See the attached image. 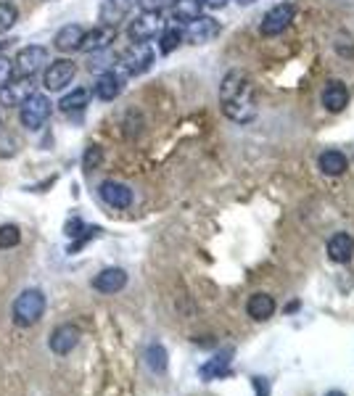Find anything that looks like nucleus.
I'll return each mask as SVG.
<instances>
[{
	"instance_id": "obj_17",
	"label": "nucleus",
	"mask_w": 354,
	"mask_h": 396,
	"mask_svg": "<svg viewBox=\"0 0 354 396\" xmlns=\"http://www.w3.org/2000/svg\"><path fill=\"white\" fill-rule=\"evenodd\" d=\"M346 103H349V88L338 80L328 82L326 88H323V106H326V111L338 114V111L346 108Z\"/></svg>"
},
{
	"instance_id": "obj_9",
	"label": "nucleus",
	"mask_w": 354,
	"mask_h": 396,
	"mask_svg": "<svg viewBox=\"0 0 354 396\" xmlns=\"http://www.w3.org/2000/svg\"><path fill=\"white\" fill-rule=\"evenodd\" d=\"M80 338H82V330L77 328V325H74V323H61V325H56L53 330H51V335H48V346H51V351H53V354L64 357V354H69V351L77 349Z\"/></svg>"
},
{
	"instance_id": "obj_5",
	"label": "nucleus",
	"mask_w": 354,
	"mask_h": 396,
	"mask_svg": "<svg viewBox=\"0 0 354 396\" xmlns=\"http://www.w3.org/2000/svg\"><path fill=\"white\" fill-rule=\"evenodd\" d=\"M48 63V48L43 46H27L21 48L14 58V80H29L37 72H43V66Z\"/></svg>"
},
{
	"instance_id": "obj_29",
	"label": "nucleus",
	"mask_w": 354,
	"mask_h": 396,
	"mask_svg": "<svg viewBox=\"0 0 354 396\" xmlns=\"http://www.w3.org/2000/svg\"><path fill=\"white\" fill-rule=\"evenodd\" d=\"M172 0H137V9L148 11V14H162L164 9H170Z\"/></svg>"
},
{
	"instance_id": "obj_7",
	"label": "nucleus",
	"mask_w": 354,
	"mask_h": 396,
	"mask_svg": "<svg viewBox=\"0 0 354 396\" xmlns=\"http://www.w3.org/2000/svg\"><path fill=\"white\" fill-rule=\"evenodd\" d=\"M296 16V9L291 6V3H278L273 9L267 11L262 16V24H259V32L264 37H275V35H283L286 29L291 27V21Z\"/></svg>"
},
{
	"instance_id": "obj_32",
	"label": "nucleus",
	"mask_w": 354,
	"mask_h": 396,
	"mask_svg": "<svg viewBox=\"0 0 354 396\" xmlns=\"http://www.w3.org/2000/svg\"><path fill=\"white\" fill-rule=\"evenodd\" d=\"M238 3H241V6H254L256 0H238Z\"/></svg>"
},
{
	"instance_id": "obj_6",
	"label": "nucleus",
	"mask_w": 354,
	"mask_h": 396,
	"mask_svg": "<svg viewBox=\"0 0 354 396\" xmlns=\"http://www.w3.org/2000/svg\"><path fill=\"white\" fill-rule=\"evenodd\" d=\"M74 77H77V63L72 58H56V61H48L43 85L48 93H61L66 85H72Z\"/></svg>"
},
{
	"instance_id": "obj_18",
	"label": "nucleus",
	"mask_w": 354,
	"mask_h": 396,
	"mask_svg": "<svg viewBox=\"0 0 354 396\" xmlns=\"http://www.w3.org/2000/svg\"><path fill=\"white\" fill-rule=\"evenodd\" d=\"M82 37H85V27L82 24H66V27H61L56 32L53 46L61 53H74V51H80Z\"/></svg>"
},
{
	"instance_id": "obj_24",
	"label": "nucleus",
	"mask_w": 354,
	"mask_h": 396,
	"mask_svg": "<svg viewBox=\"0 0 354 396\" xmlns=\"http://www.w3.org/2000/svg\"><path fill=\"white\" fill-rule=\"evenodd\" d=\"M182 43V29L180 27H164L159 32V51L164 56H170L172 51H177V46Z\"/></svg>"
},
{
	"instance_id": "obj_31",
	"label": "nucleus",
	"mask_w": 354,
	"mask_h": 396,
	"mask_svg": "<svg viewBox=\"0 0 354 396\" xmlns=\"http://www.w3.org/2000/svg\"><path fill=\"white\" fill-rule=\"evenodd\" d=\"M201 3H204V6H209V9H222L227 0H201Z\"/></svg>"
},
{
	"instance_id": "obj_27",
	"label": "nucleus",
	"mask_w": 354,
	"mask_h": 396,
	"mask_svg": "<svg viewBox=\"0 0 354 396\" xmlns=\"http://www.w3.org/2000/svg\"><path fill=\"white\" fill-rule=\"evenodd\" d=\"M103 162V148L100 145H88L85 153H82V170L85 172H95Z\"/></svg>"
},
{
	"instance_id": "obj_11",
	"label": "nucleus",
	"mask_w": 354,
	"mask_h": 396,
	"mask_svg": "<svg viewBox=\"0 0 354 396\" xmlns=\"http://www.w3.org/2000/svg\"><path fill=\"white\" fill-rule=\"evenodd\" d=\"M217 35H219V21L212 16L193 19V21H188L185 32H182V37H185L188 43H193V46H207V43H212Z\"/></svg>"
},
{
	"instance_id": "obj_25",
	"label": "nucleus",
	"mask_w": 354,
	"mask_h": 396,
	"mask_svg": "<svg viewBox=\"0 0 354 396\" xmlns=\"http://www.w3.org/2000/svg\"><path fill=\"white\" fill-rule=\"evenodd\" d=\"M16 21H19V9L14 3H6V0H3V3H0V35L11 32Z\"/></svg>"
},
{
	"instance_id": "obj_10",
	"label": "nucleus",
	"mask_w": 354,
	"mask_h": 396,
	"mask_svg": "<svg viewBox=\"0 0 354 396\" xmlns=\"http://www.w3.org/2000/svg\"><path fill=\"white\" fill-rule=\"evenodd\" d=\"M98 196L100 201L111 209H130L132 207V188L125 185V182L119 180H103L98 185Z\"/></svg>"
},
{
	"instance_id": "obj_16",
	"label": "nucleus",
	"mask_w": 354,
	"mask_h": 396,
	"mask_svg": "<svg viewBox=\"0 0 354 396\" xmlns=\"http://www.w3.org/2000/svg\"><path fill=\"white\" fill-rule=\"evenodd\" d=\"M354 256V238L349 233H333L328 238V259L346 264Z\"/></svg>"
},
{
	"instance_id": "obj_26",
	"label": "nucleus",
	"mask_w": 354,
	"mask_h": 396,
	"mask_svg": "<svg viewBox=\"0 0 354 396\" xmlns=\"http://www.w3.org/2000/svg\"><path fill=\"white\" fill-rule=\"evenodd\" d=\"M21 244V230L16 225H0V249L6 251V249H16Z\"/></svg>"
},
{
	"instance_id": "obj_30",
	"label": "nucleus",
	"mask_w": 354,
	"mask_h": 396,
	"mask_svg": "<svg viewBox=\"0 0 354 396\" xmlns=\"http://www.w3.org/2000/svg\"><path fill=\"white\" fill-rule=\"evenodd\" d=\"M254 380L256 396H270V380L267 378H251Z\"/></svg>"
},
{
	"instance_id": "obj_8",
	"label": "nucleus",
	"mask_w": 354,
	"mask_h": 396,
	"mask_svg": "<svg viewBox=\"0 0 354 396\" xmlns=\"http://www.w3.org/2000/svg\"><path fill=\"white\" fill-rule=\"evenodd\" d=\"M164 29V21L159 14H148V11H140L127 27V35L132 43H151L159 32Z\"/></svg>"
},
{
	"instance_id": "obj_33",
	"label": "nucleus",
	"mask_w": 354,
	"mask_h": 396,
	"mask_svg": "<svg viewBox=\"0 0 354 396\" xmlns=\"http://www.w3.org/2000/svg\"><path fill=\"white\" fill-rule=\"evenodd\" d=\"M326 396H346V394H344V391H328Z\"/></svg>"
},
{
	"instance_id": "obj_22",
	"label": "nucleus",
	"mask_w": 354,
	"mask_h": 396,
	"mask_svg": "<svg viewBox=\"0 0 354 396\" xmlns=\"http://www.w3.org/2000/svg\"><path fill=\"white\" fill-rule=\"evenodd\" d=\"M145 365H148V370L156 372V375L167 372V368H170V354H167V349H164L162 343H151V346L145 349Z\"/></svg>"
},
{
	"instance_id": "obj_12",
	"label": "nucleus",
	"mask_w": 354,
	"mask_h": 396,
	"mask_svg": "<svg viewBox=\"0 0 354 396\" xmlns=\"http://www.w3.org/2000/svg\"><path fill=\"white\" fill-rule=\"evenodd\" d=\"M127 272L122 270V267H106V270H100L95 278H93V288L98 291V293H106V296H114L119 291L127 288Z\"/></svg>"
},
{
	"instance_id": "obj_15",
	"label": "nucleus",
	"mask_w": 354,
	"mask_h": 396,
	"mask_svg": "<svg viewBox=\"0 0 354 396\" xmlns=\"http://www.w3.org/2000/svg\"><path fill=\"white\" fill-rule=\"evenodd\" d=\"M275 309H278L275 298L270 296V293H264V291L251 293L249 301H246V315L251 317L254 323H267V320L275 315Z\"/></svg>"
},
{
	"instance_id": "obj_28",
	"label": "nucleus",
	"mask_w": 354,
	"mask_h": 396,
	"mask_svg": "<svg viewBox=\"0 0 354 396\" xmlns=\"http://www.w3.org/2000/svg\"><path fill=\"white\" fill-rule=\"evenodd\" d=\"M11 82H14V61L0 53V88H6Z\"/></svg>"
},
{
	"instance_id": "obj_13",
	"label": "nucleus",
	"mask_w": 354,
	"mask_h": 396,
	"mask_svg": "<svg viewBox=\"0 0 354 396\" xmlns=\"http://www.w3.org/2000/svg\"><path fill=\"white\" fill-rule=\"evenodd\" d=\"M233 357H236V349L233 346H225V349H219L212 360H207L204 365L199 368V375L204 380H217V378H225L227 372H230V365H233Z\"/></svg>"
},
{
	"instance_id": "obj_14",
	"label": "nucleus",
	"mask_w": 354,
	"mask_h": 396,
	"mask_svg": "<svg viewBox=\"0 0 354 396\" xmlns=\"http://www.w3.org/2000/svg\"><path fill=\"white\" fill-rule=\"evenodd\" d=\"M114 37H117L114 24H103V27L88 29L85 37H82V43H80V51H85V53H98V51H106V48L114 43Z\"/></svg>"
},
{
	"instance_id": "obj_1",
	"label": "nucleus",
	"mask_w": 354,
	"mask_h": 396,
	"mask_svg": "<svg viewBox=\"0 0 354 396\" xmlns=\"http://www.w3.org/2000/svg\"><path fill=\"white\" fill-rule=\"evenodd\" d=\"M219 106L230 122L236 125H249L256 117V90L254 82L241 69H230L219 82Z\"/></svg>"
},
{
	"instance_id": "obj_35",
	"label": "nucleus",
	"mask_w": 354,
	"mask_h": 396,
	"mask_svg": "<svg viewBox=\"0 0 354 396\" xmlns=\"http://www.w3.org/2000/svg\"><path fill=\"white\" fill-rule=\"evenodd\" d=\"M0 127H3V122H0Z\"/></svg>"
},
{
	"instance_id": "obj_21",
	"label": "nucleus",
	"mask_w": 354,
	"mask_h": 396,
	"mask_svg": "<svg viewBox=\"0 0 354 396\" xmlns=\"http://www.w3.org/2000/svg\"><path fill=\"white\" fill-rule=\"evenodd\" d=\"M88 103H90V90H85V88H74L72 93L61 95L58 108H61V114H80V111L88 108Z\"/></svg>"
},
{
	"instance_id": "obj_4",
	"label": "nucleus",
	"mask_w": 354,
	"mask_h": 396,
	"mask_svg": "<svg viewBox=\"0 0 354 396\" xmlns=\"http://www.w3.org/2000/svg\"><path fill=\"white\" fill-rule=\"evenodd\" d=\"M119 66H122V72L130 74V77L145 74L154 66V48L148 46V43H130V46L119 53Z\"/></svg>"
},
{
	"instance_id": "obj_34",
	"label": "nucleus",
	"mask_w": 354,
	"mask_h": 396,
	"mask_svg": "<svg viewBox=\"0 0 354 396\" xmlns=\"http://www.w3.org/2000/svg\"><path fill=\"white\" fill-rule=\"evenodd\" d=\"M3 46H6V43H0V48H3Z\"/></svg>"
},
{
	"instance_id": "obj_19",
	"label": "nucleus",
	"mask_w": 354,
	"mask_h": 396,
	"mask_svg": "<svg viewBox=\"0 0 354 396\" xmlns=\"http://www.w3.org/2000/svg\"><path fill=\"white\" fill-rule=\"evenodd\" d=\"M125 90V80L117 72H106L95 80V98L98 100H114Z\"/></svg>"
},
{
	"instance_id": "obj_23",
	"label": "nucleus",
	"mask_w": 354,
	"mask_h": 396,
	"mask_svg": "<svg viewBox=\"0 0 354 396\" xmlns=\"http://www.w3.org/2000/svg\"><path fill=\"white\" fill-rule=\"evenodd\" d=\"M201 0H177V6L172 9V16L175 21H193V19H199L201 16Z\"/></svg>"
},
{
	"instance_id": "obj_2",
	"label": "nucleus",
	"mask_w": 354,
	"mask_h": 396,
	"mask_svg": "<svg viewBox=\"0 0 354 396\" xmlns=\"http://www.w3.org/2000/svg\"><path fill=\"white\" fill-rule=\"evenodd\" d=\"M46 309H48L46 293L40 288H27L14 298V304H11V317H14V323H16L19 328H32V325H37L43 320Z\"/></svg>"
},
{
	"instance_id": "obj_20",
	"label": "nucleus",
	"mask_w": 354,
	"mask_h": 396,
	"mask_svg": "<svg viewBox=\"0 0 354 396\" xmlns=\"http://www.w3.org/2000/svg\"><path fill=\"white\" fill-rule=\"evenodd\" d=\"M318 167L328 177H338V174H344L349 170V162H346V156L341 151H323L318 159Z\"/></svg>"
},
{
	"instance_id": "obj_3",
	"label": "nucleus",
	"mask_w": 354,
	"mask_h": 396,
	"mask_svg": "<svg viewBox=\"0 0 354 396\" xmlns=\"http://www.w3.org/2000/svg\"><path fill=\"white\" fill-rule=\"evenodd\" d=\"M51 111H53V106H51L48 95H43V93H29L27 98L19 103V122H21V127H27V130H40L51 119Z\"/></svg>"
}]
</instances>
